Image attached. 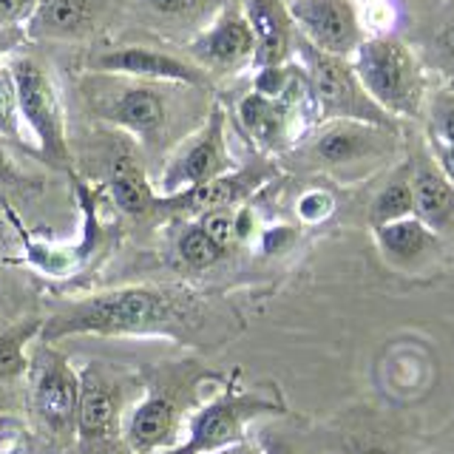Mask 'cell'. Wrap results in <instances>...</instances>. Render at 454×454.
Segmentation results:
<instances>
[{
    "label": "cell",
    "mask_w": 454,
    "mask_h": 454,
    "mask_svg": "<svg viewBox=\"0 0 454 454\" xmlns=\"http://www.w3.org/2000/svg\"><path fill=\"white\" fill-rule=\"evenodd\" d=\"M97 20V0H37L28 18L35 37H82Z\"/></svg>",
    "instance_id": "18"
},
{
    "label": "cell",
    "mask_w": 454,
    "mask_h": 454,
    "mask_svg": "<svg viewBox=\"0 0 454 454\" xmlns=\"http://www.w3.org/2000/svg\"><path fill=\"white\" fill-rule=\"evenodd\" d=\"M43 330L40 324L28 321V326H20V330H9L0 333V380H9L14 375H20L28 366V355H26V344L32 340L37 333Z\"/></svg>",
    "instance_id": "22"
},
{
    "label": "cell",
    "mask_w": 454,
    "mask_h": 454,
    "mask_svg": "<svg viewBox=\"0 0 454 454\" xmlns=\"http://www.w3.org/2000/svg\"><path fill=\"white\" fill-rule=\"evenodd\" d=\"M349 60L366 97L383 114L418 117L426 103V74L409 46L387 35L366 37Z\"/></svg>",
    "instance_id": "2"
},
{
    "label": "cell",
    "mask_w": 454,
    "mask_h": 454,
    "mask_svg": "<svg viewBox=\"0 0 454 454\" xmlns=\"http://www.w3.org/2000/svg\"><path fill=\"white\" fill-rule=\"evenodd\" d=\"M358 9V18L364 32H372V37H383V32L392 26V0H352Z\"/></svg>",
    "instance_id": "28"
},
{
    "label": "cell",
    "mask_w": 454,
    "mask_h": 454,
    "mask_svg": "<svg viewBox=\"0 0 454 454\" xmlns=\"http://www.w3.org/2000/svg\"><path fill=\"white\" fill-rule=\"evenodd\" d=\"M432 142H454V91L432 97Z\"/></svg>",
    "instance_id": "27"
},
{
    "label": "cell",
    "mask_w": 454,
    "mask_h": 454,
    "mask_svg": "<svg viewBox=\"0 0 454 454\" xmlns=\"http://www.w3.org/2000/svg\"><path fill=\"white\" fill-rule=\"evenodd\" d=\"M0 137L20 139V111H18V94L9 68H0Z\"/></svg>",
    "instance_id": "25"
},
{
    "label": "cell",
    "mask_w": 454,
    "mask_h": 454,
    "mask_svg": "<svg viewBox=\"0 0 454 454\" xmlns=\"http://www.w3.org/2000/svg\"><path fill=\"white\" fill-rule=\"evenodd\" d=\"M227 170H231V153H227V142H224V111L219 106H213L202 131L165 168V174L160 179V193L156 196H176L182 191L199 188V184L216 179L227 174Z\"/></svg>",
    "instance_id": "8"
},
{
    "label": "cell",
    "mask_w": 454,
    "mask_h": 454,
    "mask_svg": "<svg viewBox=\"0 0 454 454\" xmlns=\"http://www.w3.org/2000/svg\"><path fill=\"white\" fill-rule=\"evenodd\" d=\"M415 216V196H411V176L401 174L395 176L387 188H383L375 202H372V222L375 227L389 224V222H401Z\"/></svg>",
    "instance_id": "21"
},
{
    "label": "cell",
    "mask_w": 454,
    "mask_h": 454,
    "mask_svg": "<svg viewBox=\"0 0 454 454\" xmlns=\"http://www.w3.org/2000/svg\"><path fill=\"white\" fill-rule=\"evenodd\" d=\"M213 454H259V449L255 446H250V443H236V446H227V449H222V451H213Z\"/></svg>",
    "instance_id": "32"
},
{
    "label": "cell",
    "mask_w": 454,
    "mask_h": 454,
    "mask_svg": "<svg viewBox=\"0 0 454 454\" xmlns=\"http://www.w3.org/2000/svg\"><path fill=\"white\" fill-rule=\"evenodd\" d=\"M276 174V168L270 162H253L233 174H222L205 184L191 191H182L176 196H156L153 210L182 213V216H205L210 210H231L233 205L245 202V199L262 188V184Z\"/></svg>",
    "instance_id": "11"
},
{
    "label": "cell",
    "mask_w": 454,
    "mask_h": 454,
    "mask_svg": "<svg viewBox=\"0 0 454 454\" xmlns=\"http://www.w3.org/2000/svg\"><path fill=\"white\" fill-rule=\"evenodd\" d=\"M108 77V74H106ZM94 108L106 122L139 139H160L168 125V97L160 82L114 77L108 91L94 94Z\"/></svg>",
    "instance_id": "6"
},
{
    "label": "cell",
    "mask_w": 454,
    "mask_h": 454,
    "mask_svg": "<svg viewBox=\"0 0 454 454\" xmlns=\"http://www.w3.org/2000/svg\"><path fill=\"white\" fill-rule=\"evenodd\" d=\"M91 71L108 77H131L148 82H170V85H205V71L193 63L174 57L168 51H156L145 46H117L97 54L89 63Z\"/></svg>",
    "instance_id": "12"
},
{
    "label": "cell",
    "mask_w": 454,
    "mask_h": 454,
    "mask_svg": "<svg viewBox=\"0 0 454 454\" xmlns=\"http://www.w3.org/2000/svg\"><path fill=\"white\" fill-rule=\"evenodd\" d=\"M333 210V196L324 191H309L298 202V216L304 222H321L324 216H330Z\"/></svg>",
    "instance_id": "29"
},
{
    "label": "cell",
    "mask_w": 454,
    "mask_h": 454,
    "mask_svg": "<svg viewBox=\"0 0 454 454\" xmlns=\"http://www.w3.org/2000/svg\"><path fill=\"white\" fill-rule=\"evenodd\" d=\"M176 432V403L168 395H148L128 420V446L134 454H160Z\"/></svg>",
    "instance_id": "16"
},
{
    "label": "cell",
    "mask_w": 454,
    "mask_h": 454,
    "mask_svg": "<svg viewBox=\"0 0 454 454\" xmlns=\"http://www.w3.org/2000/svg\"><path fill=\"white\" fill-rule=\"evenodd\" d=\"M389 128L355 120H330L312 139L309 156L324 168H352L380 160L383 153H389Z\"/></svg>",
    "instance_id": "13"
},
{
    "label": "cell",
    "mask_w": 454,
    "mask_h": 454,
    "mask_svg": "<svg viewBox=\"0 0 454 454\" xmlns=\"http://www.w3.org/2000/svg\"><path fill=\"white\" fill-rule=\"evenodd\" d=\"M245 20L255 40L253 68L287 66L295 51V23L284 0H245Z\"/></svg>",
    "instance_id": "15"
},
{
    "label": "cell",
    "mask_w": 454,
    "mask_h": 454,
    "mask_svg": "<svg viewBox=\"0 0 454 454\" xmlns=\"http://www.w3.org/2000/svg\"><path fill=\"white\" fill-rule=\"evenodd\" d=\"M153 14H160L165 20H202L210 23L224 9V0H142Z\"/></svg>",
    "instance_id": "23"
},
{
    "label": "cell",
    "mask_w": 454,
    "mask_h": 454,
    "mask_svg": "<svg viewBox=\"0 0 454 454\" xmlns=\"http://www.w3.org/2000/svg\"><path fill=\"white\" fill-rule=\"evenodd\" d=\"M432 148L437 156L434 165L440 168V174H443L454 188V142H432Z\"/></svg>",
    "instance_id": "31"
},
{
    "label": "cell",
    "mask_w": 454,
    "mask_h": 454,
    "mask_svg": "<svg viewBox=\"0 0 454 454\" xmlns=\"http://www.w3.org/2000/svg\"><path fill=\"white\" fill-rule=\"evenodd\" d=\"M434 60L454 74V18L434 35Z\"/></svg>",
    "instance_id": "30"
},
{
    "label": "cell",
    "mask_w": 454,
    "mask_h": 454,
    "mask_svg": "<svg viewBox=\"0 0 454 454\" xmlns=\"http://www.w3.org/2000/svg\"><path fill=\"white\" fill-rule=\"evenodd\" d=\"M176 250H179V259L188 264V267H210L213 262H219V247L213 245V241L202 233V227L199 224H191L188 231H184L176 241Z\"/></svg>",
    "instance_id": "24"
},
{
    "label": "cell",
    "mask_w": 454,
    "mask_h": 454,
    "mask_svg": "<svg viewBox=\"0 0 454 454\" xmlns=\"http://www.w3.org/2000/svg\"><path fill=\"white\" fill-rule=\"evenodd\" d=\"M196 224L202 227V233L219 247V253H224L233 245V239H236V213L233 210H210L205 216H199Z\"/></svg>",
    "instance_id": "26"
},
{
    "label": "cell",
    "mask_w": 454,
    "mask_h": 454,
    "mask_svg": "<svg viewBox=\"0 0 454 454\" xmlns=\"http://www.w3.org/2000/svg\"><path fill=\"white\" fill-rule=\"evenodd\" d=\"M193 298L182 290L122 287L63 307L43 324V340L68 335H182L193 326Z\"/></svg>",
    "instance_id": "1"
},
{
    "label": "cell",
    "mask_w": 454,
    "mask_h": 454,
    "mask_svg": "<svg viewBox=\"0 0 454 454\" xmlns=\"http://www.w3.org/2000/svg\"><path fill=\"white\" fill-rule=\"evenodd\" d=\"M352 454H389V451L380 446H364V449H355Z\"/></svg>",
    "instance_id": "33"
},
{
    "label": "cell",
    "mask_w": 454,
    "mask_h": 454,
    "mask_svg": "<svg viewBox=\"0 0 454 454\" xmlns=\"http://www.w3.org/2000/svg\"><path fill=\"white\" fill-rule=\"evenodd\" d=\"M108 188L120 210L131 213V216H142V213L153 210L156 205V191L148 184L145 170H142V165L128 151H120L111 160Z\"/></svg>",
    "instance_id": "19"
},
{
    "label": "cell",
    "mask_w": 454,
    "mask_h": 454,
    "mask_svg": "<svg viewBox=\"0 0 454 454\" xmlns=\"http://www.w3.org/2000/svg\"><path fill=\"white\" fill-rule=\"evenodd\" d=\"M9 74L14 82V94H18L20 120H26L28 131L40 142V153L51 165L66 168L71 160L66 139V114L51 74L32 57H14Z\"/></svg>",
    "instance_id": "4"
},
{
    "label": "cell",
    "mask_w": 454,
    "mask_h": 454,
    "mask_svg": "<svg viewBox=\"0 0 454 454\" xmlns=\"http://www.w3.org/2000/svg\"><path fill=\"white\" fill-rule=\"evenodd\" d=\"M191 54L202 66V71H219V74H233V71L253 66L255 40L245 20V12L236 6H224L193 37Z\"/></svg>",
    "instance_id": "10"
},
{
    "label": "cell",
    "mask_w": 454,
    "mask_h": 454,
    "mask_svg": "<svg viewBox=\"0 0 454 454\" xmlns=\"http://www.w3.org/2000/svg\"><path fill=\"white\" fill-rule=\"evenodd\" d=\"M284 406L273 397L259 392H239L227 389L222 397L207 403L191 420V432L179 446H170L160 454H213L227 446H236L245 440V429L253 418L281 411Z\"/></svg>",
    "instance_id": "5"
},
{
    "label": "cell",
    "mask_w": 454,
    "mask_h": 454,
    "mask_svg": "<svg viewBox=\"0 0 454 454\" xmlns=\"http://www.w3.org/2000/svg\"><path fill=\"white\" fill-rule=\"evenodd\" d=\"M6 168H9V162H6V153H4V148H0V176L6 174Z\"/></svg>",
    "instance_id": "34"
},
{
    "label": "cell",
    "mask_w": 454,
    "mask_h": 454,
    "mask_svg": "<svg viewBox=\"0 0 454 454\" xmlns=\"http://www.w3.org/2000/svg\"><path fill=\"white\" fill-rule=\"evenodd\" d=\"M375 233H378L383 253H387L389 259H395V262L418 259V255H423L434 241V233L415 216L380 224V227H375Z\"/></svg>",
    "instance_id": "20"
},
{
    "label": "cell",
    "mask_w": 454,
    "mask_h": 454,
    "mask_svg": "<svg viewBox=\"0 0 454 454\" xmlns=\"http://www.w3.org/2000/svg\"><path fill=\"white\" fill-rule=\"evenodd\" d=\"M411 196H415V219L432 233H443L454 224V188L434 162H420L411 174Z\"/></svg>",
    "instance_id": "17"
},
{
    "label": "cell",
    "mask_w": 454,
    "mask_h": 454,
    "mask_svg": "<svg viewBox=\"0 0 454 454\" xmlns=\"http://www.w3.org/2000/svg\"><path fill=\"white\" fill-rule=\"evenodd\" d=\"M77 434L89 449H106L120 437V387L97 366L80 378Z\"/></svg>",
    "instance_id": "14"
},
{
    "label": "cell",
    "mask_w": 454,
    "mask_h": 454,
    "mask_svg": "<svg viewBox=\"0 0 454 454\" xmlns=\"http://www.w3.org/2000/svg\"><path fill=\"white\" fill-rule=\"evenodd\" d=\"M287 9L295 32L324 54L352 57L366 40L352 0H290Z\"/></svg>",
    "instance_id": "7"
},
{
    "label": "cell",
    "mask_w": 454,
    "mask_h": 454,
    "mask_svg": "<svg viewBox=\"0 0 454 454\" xmlns=\"http://www.w3.org/2000/svg\"><path fill=\"white\" fill-rule=\"evenodd\" d=\"M35 406L40 420L54 434L68 437L77 432L80 375L60 352L43 347L35 358Z\"/></svg>",
    "instance_id": "9"
},
{
    "label": "cell",
    "mask_w": 454,
    "mask_h": 454,
    "mask_svg": "<svg viewBox=\"0 0 454 454\" xmlns=\"http://www.w3.org/2000/svg\"><path fill=\"white\" fill-rule=\"evenodd\" d=\"M295 51L301 54L312 99H316V106L326 122L355 120V122H366L378 128H392L389 114H383L372 99L366 97L349 57H335V54H324L318 49H312L301 35H295Z\"/></svg>",
    "instance_id": "3"
}]
</instances>
